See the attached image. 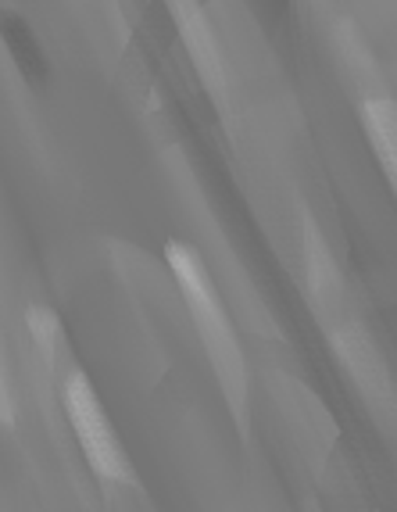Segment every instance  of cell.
Here are the masks:
<instances>
[{"instance_id": "obj_1", "label": "cell", "mask_w": 397, "mask_h": 512, "mask_svg": "<svg viewBox=\"0 0 397 512\" xmlns=\"http://www.w3.org/2000/svg\"><path fill=\"white\" fill-rule=\"evenodd\" d=\"M165 258H169V269L179 283V294H183L186 308H190V316H194L204 351H208V359H212L215 373H219L222 391H226L237 419H244V402H247L244 351H240L237 333H233V326H229L226 312H222V305H219L212 276L204 269L201 255H197L194 248H186V244H176V240L165 248Z\"/></svg>"}, {"instance_id": "obj_2", "label": "cell", "mask_w": 397, "mask_h": 512, "mask_svg": "<svg viewBox=\"0 0 397 512\" xmlns=\"http://www.w3.org/2000/svg\"><path fill=\"white\" fill-rule=\"evenodd\" d=\"M61 402H65V416L72 423V434H76L79 448H83L86 462H90V470L101 480H108V484H133L136 477L126 459V448L119 444V437L111 430V419L104 416L90 380L79 369H72L65 376Z\"/></svg>"}, {"instance_id": "obj_3", "label": "cell", "mask_w": 397, "mask_h": 512, "mask_svg": "<svg viewBox=\"0 0 397 512\" xmlns=\"http://www.w3.org/2000/svg\"><path fill=\"white\" fill-rule=\"evenodd\" d=\"M172 11L179 15V29H183L186 47L194 54V65L201 69V76L208 79V86H212L215 94H222V58H219V47H215V36L204 26L201 8H194V4H176Z\"/></svg>"}, {"instance_id": "obj_4", "label": "cell", "mask_w": 397, "mask_h": 512, "mask_svg": "<svg viewBox=\"0 0 397 512\" xmlns=\"http://www.w3.org/2000/svg\"><path fill=\"white\" fill-rule=\"evenodd\" d=\"M362 119L372 137V147L380 154L383 169L390 172V183L397 187V104L369 101V104H362Z\"/></svg>"}, {"instance_id": "obj_5", "label": "cell", "mask_w": 397, "mask_h": 512, "mask_svg": "<svg viewBox=\"0 0 397 512\" xmlns=\"http://www.w3.org/2000/svg\"><path fill=\"white\" fill-rule=\"evenodd\" d=\"M305 269H308V294L319 308H326L340 294V273L330 262V251L319 240V233H305Z\"/></svg>"}, {"instance_id": "obj_6", "label": "cell", "mask_w": 397, "mask_h": 512, "mask_svg": "<svg viewBox=\"0 0 397 512\" xmlns=\"http://www.w3.org/2000/svg\"><path fill=\"white\" fill-rule=\"evenodd\" d=\"M26 323L29 330H33L36 344H40V351L47 355V362L54 366V359H58L61 351V326H58V316L54 312H47V308H29L26 312Z\"/></svg>"}]
</instances>
